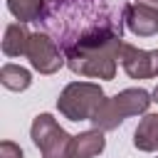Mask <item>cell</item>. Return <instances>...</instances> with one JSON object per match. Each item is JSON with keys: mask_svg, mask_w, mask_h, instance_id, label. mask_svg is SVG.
<instances>
[{"mask_svg": "<svg viewBox=\"0 0 158 158\" xmlns=\"http://www.w3.org/2000/svg\"><path fill=\"white\" fill-rule=\"evenodd\" d=\"M62 49L121 35V5L114 0H47L35 20Z\"/></svg>", "mask_w": 158, "mask_h": 158, "instance_id": "1", "label": "cell"}]
</instances>
